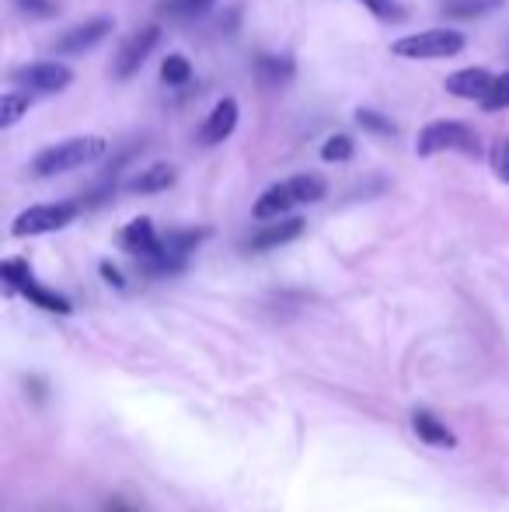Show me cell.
<instances>
[{
  "mask_svg": "<svg viewBox=\"0 0 509 512\" xmlns=\"http://www.w3.org/2000/svg\"><path fill=\"white\" fill-rule=\"evenodd\" d=\"M81 206L77 203H39V206H28L14 216L11 223V234L14 237H42V234H56V230L70 227L77 220Z\"/></svg>",
  "mask_w": 509,
  "mask_h": 512,
  "instance_id": "cell-6",
  "label": "cell"
},
{
  "mask_svg": "<svg viewBox=\"0 0 509 512\" xmlns=\"http://www.w3.org/2000/svg\"><path fill=\"white\" fill-rule=\"evenodd\" d=\"M0 272H4L7 290L21 293V297L32 300L35 307L49 310V314H63V317L70 314V300L60 297V293H53V290H46L42 283H35V276L28 272V265L21 262V258H7V262L0 265Z\"/></svg>",
  "mask_w": 509,
  "mask_h": 512,
  "instance_id": "cell-7",
  "label": "cell"
},
{
  "mask_svg": "<svg viewBox=\"0 0 509 512\" xmlns=\"http://www.w3.org/2000/svg\"><path fill=\"white\" fill-rule=\"evenodd\" d=\"M356 4H363L370 14H374V18H381V21H401V18H405V11H401L394 0H356Z\"/></svg>",
  "mask_w": 509,
  "mask_h": 512,
  "instance_id": "cell-25",
  "label": "cell"
},
{
  "mask_svg": "<svg viewBox=\"0 0 509 512\" xmlns=\"http://www.w3.org/2000/svg\"><path fill=\"white\" fill-rule=\"evenodd\" d=\"M102 276H105V283H112V286H119V290H123V272L116 269V265L112 262H102Z\"/></svg>",
  "mask_w": 509,
  "mask_h": 512,
  "instance_id": "cell-28",
  "label": "cell"
},
{
  "mask_svg": "<svg viewBox=\"0 0 509 512\" xmlns=\"http://www.w3.org/2000/svg\"><path fill=\"white\" fill-rule=\"evenodd\" d=\"M353 154H356V143H353V136H346V133L328 136L325 147H321V161H328V164H346V161H353Z\"/></svg>",
  "mask_w": 509,
  "mask_h": 512,
  "instance_id": "cell-22",
  "label": "cell"
},
{
  "mask_svg": "<svg viewBox=\"0 0 509 512\" xmlns=\"http://www.w3.org/2000/svg\"><path fill=\"white\" fill-rule=\"evenodd\" d=\"M206 237H210V230H171V234L161 237V248H157L143 265H147V272H154V276L178 272Z\"/></svg>",
  "mask_w": 509,
  "mask_h": 512,
  "instance_id": "cell-8",
  "label": "cell"
},
{
  "mask_svg": "<svg viewBox=\"0 0 509 512\" xmlns=\"http://www.w3.org/2000/svg\"><path fill=\"white\" fill-rule=\"evenodd\" d=\"M175 178H178L175 164H150V168L136 171L129 178L126 192H133V196H154V192H168L175 185Z\"/></svg>",
  "mask_w": 509,
  "mask_h": 512,
  "instance_id": "cell-15",
  "label": "cell"
},
{
  "mask_svg": "<svg viewBox=\"0 0 509 512\" xmlns=\"http://www.w3.org/2000/svg\"><path fill=\"white\" fill-rule=\"evenodd\" d=\"M412 425H415V432H419L422 443H429V446H443V450H450V446L457 443L454 432H450L447 425H443L436 415H429L426 408L415 411V415H412Z\"/></svg>",
  "mask_w": 509,
  "mask_h": 512,
  "instance_id": "cell-16",
  "label": "cell"
},
{
  "mask_svg": "<svg viewBox=\"0 0 509 512\" xmlns=\"http://www.w3.org/2000/svg\"><path fill=\"white\" fill-rule=\"evenodd\" d=\"M238 119H241L238 98H220V102L210 108V115H206L203 129H199V143H203V147H217V143H224L227 136L238 129Z\"/></svg>",
  "mask_w": 509,
  "mask_h": 512,
  "instance_id": "cell-12",
  "label": "cell"
},
{
  "mask_svg": "<svg viewBox=\"0 0 509 512\" xmlns=\"http://www.w3.org/2000/svg\"><path fill=\"white\" fill-rule=\"evenodd\" d=\"M157 42H161V28L157 25H143L140 32H133L123 42V49H119L116 63H112V74H116L119 81H129V77L147 63V56L154 53Z\"/></svg>",
  "mask_w": 509,
  "mask_h": 512,
  "instance_id": "cell-9",
  "label": "cell"
},
{
  "mask_svg": "<svg viewBox=\"0 0 509 512\" xmlns=\"http://www.w3.org/2000/svg\"><path fill=\"white\" fill-rule=\"evenodd\" d=\"M119 244H123V251H129L133 258L147 262V258L161 248V234L154 230V220H150V216H136V220H129L123 227Z\"/></svg>",
  "mask_w": 509,
  "mask_h": 512,
  "instance_id": "cell-14",
  "label": "cell"
},
{
  "mask_svg": "<svg viewBox=\"0 0 509 512\" xmlns=\"http://www.w3.org/2000/svg\"><path fill=\"white\" fill-rule=\"evenodd\" d=\"M74 84V70L60 60H39V63H25V67L11 70V88L25 91L32 98H49L60 95Z\"/></svg>",
  "mask_w": 509,
  "mask_h": 512,
  "instance_id": "cell-5",
  "label": "cell"
},
{
  "mask_svg": "<svg viewBox=\"0 0 509 512\" xmlns=\"http://www.w3.org/2000/svg\"><path fill=\"white\" fill-rule=\"evenodd\" d=\"M478 105H482L485 112H503V108H509V70H506V74H499L496 81H492L489 95H485Z\"/></svg>",
  "mask_w": 509,
  "mask_h": 512,
  "instance_id": "cell-24",
  "label": "cell"
},
{
  "mask_svg": "<svg viewBox=\"0 0 509 512\" xmlns=\"http://www.w3.org/2000/svg\"><path fill=\"white\" fill-rule=\"evenodd\" d=\"M109 143L105 136H70V140H60L53 147L39 150L32 161V175L35 178H56V175H67V171H77V168H88V164L102 161Z\"/></svg>",
  "mask_w": 509,
  "mask_h": 512,
  "instance_id": "cell-1",
  "label": "cell"
},
{
  "mask_svg": "<svg viewBox=\"0 0 509 512\" xmlns=\"http://www.w3.org/2000/svg\"><path fill=\"white\" fill-rule=\"evenodd\" d=\"M265 227H258L252 237H248L245 251H272V248H283V244L297 241L304 234L307 223L300 216H276V220H262Z\"/></svg>",
  "mask_w": 509,
  "mask_h": 512,
  "instance_id": "cell-10",
  "label": "cell"
},
{
  "mask_svg": "<svg viewBox=\"0 0 509 512\" xmlns=\"http://www.w3.org/2000/svg\"><path fill=\"white\" fill-rule=\"evenodd\" d=\"M492 81H496V77L485 67H464V70H457V74H450L447 81H443V88H447L450 98H461V102H482V98L489 95Z\"/></svg>",
  "mask_w": 509,
  "mask_h": 512,
  "instance_id": "cell-13",
  "label": "cell"
},
{
  "mask_svg": "<svg viewBox=\"0 0 509 512\" xmlns=\"http://www.w3.org/2000/svg\"><path fill=\"white\" fill-rule=\"evenodd\" d=\"M217 0H164L161 4V18L171 21H192L199 14H206Z\"/></svg>",
  "mask_w": 509,
  "mask_h": 512,
  "instance_id": "cell-19",
  "label": "cell"
},
{
  "mask_svg": "<svg viewBox=\"0 0 509 512\" xmlns=\"http://www.w3.org/2000/svg\"><path fill=\"white\" fill-rule=\"evenodd\" d=\"M255 74L265 88H283V84L293 77V60L290 56H258Z\"/></svg>",
  "mask_w": 509,
  "mask_h": 512,
  "instance_id": "cell-17",
  "label": "cell"
},
{
  "mask_svg": "<svg viewBox=\"0 0 509 512\" xmlns=\"http://www.w3.org/2000/svg\"><path fill=\"white\" fill-rule=\"evenodd\" d=\"M415 154L419 157H436V154L482 157V143H478V133L468 122L436 119L419 129V136H415Z\"/></svg>",
  "mask_w": 509,
  "mask_h": 512,
  "instance_id": "cell-3",
  "label": "cell"
},
{
  "mask_svg": "<svg viewBox=\"0 0 509 512\" xmlns=\"http://www.w3.org/2000/svg\"><path fill=\"white\" fill-rule=\"evenodd\" d=\"M112 28L116 25H112L109 18H91V21H84V25H74L70 32H63L53 49L60 56H81V53H88V49H95L98 42L109 39Z\"/></svg>",
  "mask_w": 509,
  "mask_h": 512,
  "instance_id": "cell-11",
  "label": "cell"
},
{
  "mask_svg": "<svg viewBox=\"0 0 509 512\" xmlns=\"http://www.w3.org/2000/svg\"><path fill=\"white\" fill-rule=\"evenodd\" d=\"M464 49V35L457 28H426V32L401 35L391 42V53L401 60H450Z\"/></svg>",
  "mask_w": 509,
  "mask_h": 512,
  "instance_id": "cell-4",
  "label": "cell"
},
{
  "mask_svg": "<svg viewBox=\"0 0 509 512\" xmlns=\"http://www.w3.org/2000/svg\"><path fill=\"white\" fill-rule=\"evenodd\" d=\"M356 126L374 136H398V126L391 122V115L374 112V108H356Z\"/></svg>",
  "mask_w": 509,
  "mask_h": 512,
  "instance_id": "cell-21",
  "label": "cell"
},
{
  "mask_svg": "<svg viewBox=\"0 0 509 512\" xmlns=\"http://www.w3.org/2000/svg\"><path fill=\"white\" fill-rule=\"evenodd\" d=\"M328 192L325 178L321 175H293V178H283V182L269 185V189L258 196V203L252 206V216L255 220H276V216H286L290 209L297 206H311V203H321Z\"/></svg>",
  "mask_w": 509,
  "mask_h": 512,
  "instance_id": "cell-2",
  "label": "cell"
},
{
  "mask_svg": "<svg viewBox=\"0 0 509 512\" xmlns=\"http://www.w3.org/2000/svg\"><path fill=\"white\" fill-rule=\"evenodd\" d=\"M499 4H503V0H450V4H443V11H447L450 18H482V14L496 11Z\"/></svg>",
  "mask_w": 509,
  "mask_h": 512,
  "instance_id": "cell-23",
  "label": "cell"
},
{
  "mask_svg": "<svg viewBox=\"0 0 509 512\" xmlns=\"http://www.w3.org/2000/svg\"><path fill=\"white\" fill-rule=\"evenodd\" d=\"M28 105H32V95H25L18 88L4 91V98H0V129H11L21 115H28Z\"/></svg>",
  "mask_w": 509,
  "mask_h": 512,
  "instance_id": "cell-18",
  "label": "cell"
},
{
  "mask_svg": "<svg viewBox=\"0 0 509 512\" xmlns=\"http://www.w3.org/2000/svg\"><path fill=\"white\" fill-rule=\"evenodd\" d=\"M161 81L168 84V88H185V84L192 81V63L185 60L182 53H168L161 63Z\"/></svg>",
  "mask_w": 509,
  "mask_h": 512,
  "instance_id": "cell-20",
  "label": "cell"
},
{
  "mask_svg": "<svg viewBox=\"0 0 509 512\" xmlns=\"http://www.w3.org/2000/svg\"><path fill=\"white\" fill-rule=\"evenodd\" d=\"M18 7L28 14V18H53V14L60 11L56 0H18Z\"/></svg>",
  "mask_w": 509,
  "mask_h": 512,
  "instance_id": "cell-27",
  "label": "cell"
},
{
  "mask_svg": "<svg viewBox=\"0 0 509 512\" xmlns=\"http://www.w3.org/2000/svg\"><path fill=\"white\" fill-rule=\"evenodd\" d=\"M492 171H496L499 182L509 185V136L496 140V147H492Z\"/></svg>",
  "mask_w": 509,
  "mask_h": 512,
  "instance_id": "cell-26",
  "label": "cell"
}]
</instances>
